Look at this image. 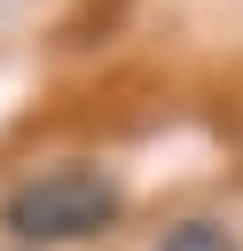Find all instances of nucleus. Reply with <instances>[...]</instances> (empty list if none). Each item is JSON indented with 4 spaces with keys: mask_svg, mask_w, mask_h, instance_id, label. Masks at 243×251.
Here are the masks:
<instances>
[{
    "mask_svg": "<svg viewBox=\"0 0 243 251\" xmlns=\"http://www.w3.org/2000/svg\"><path fill=\"white\" fill-rule=\"evenodd\" d=\"M125 212L118 180L94 173V165H47V173H24L8 196H0V227L16 243H94L110 235Z\"/></svg>",
    "mask_w": 243,
    "mask_h": 251,
    "instance_id": "f257e3e1",
    "label": "nucleus"
},
{
    "mask_svg": "<svg viewBox=\"0 0 243 251\" xmlns=\"http://www.w3.org/2000/svg\"><path fill=\"white\" fill-rule=\"evenodd\" d=\"M157 251H235V235H227L219 220H180V227L157 235Z\"/></svg>",
    "mask_w": 243,
    "mask_h": 251,
    "instance_id": "f03ea898",
    "label": "nucleus"
}]
</instances>
